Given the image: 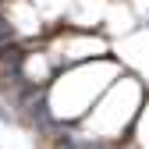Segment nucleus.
Instances as JSON below:
<instances>
[]
</instances>
